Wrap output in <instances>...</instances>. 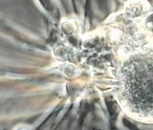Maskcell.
<instances>
[{
	"instance_id": "cell-1",
	"label": "cell",
	"mask_w": 153,
	"mask_h": 130,
	"mask_svg": "<svg viewBox=\"0 0 153 130\" xmlns=\"http://www.w3.org/2000/svg\"><path fill=\"white\" fill-rule=\"evenodd\" d=\"M116 97L128 117L153 123V42L124 59L118 72Z\"/></svg>"
}]
</instances>
